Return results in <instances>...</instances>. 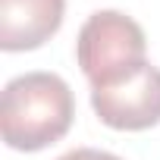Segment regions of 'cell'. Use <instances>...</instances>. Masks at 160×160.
Masks as SVG:
<instances>
[{
  "label": "cell",
  "instance_id": "3",
  "mask_svg": "<svg viewBox=\"0 0 160 160\" xmlns=\"http://www.w3.org/2000/svg\"><path fill=\"white\" fill-rule=\"evenodd\" d=\"M91 107L98 119L119 132H141L160 122V69L141 63L116 82L91 88Z\"/></svg>",
  "mask_w": 160,
  "mask_h": 160
},
{
  "label": "cell",
  "instance_id": "1",
  "mask_svg": "<svg viewBox=\"0 0 160 160\" xmlns=\"http://www.w3.org/2000/svg\"><path fill=\"white\" fill-rule=\"evenodd\" d=\"M75 119L72 88L57 72H22L0 94V135L13 151H41L60 141Z\"/></svg>",
  "mask_w": 160,
  "mask_h": 160
},
{
  "label": "cell",
  "instance_id": "4",
  "mask_svg": "<svg viewBox=\"0 0 160 160\" xmlns=\"http://www.w3.org/2000/svg\"><path fill=\"white\" fill-rule=\"evenodd\" d=\"M66 13V0H0V47L7 53L35 50L50 41Z\"/></svg>",
  "mask_w": 160,
  "mask_h": 160
},
{
  "label": "cell",
  "instance_id": "2",
  "mask_svg": "<svg viewBox=\"0 0 160 160\" xmlns=\"http://www.w3.org/2000/svg\"><path fill=\"white\" fill-rule=\"evenodd\" d=\"M144 53H148L144 28L119 10L91 13L75 38V60L91 88L110 85L135 66L148 63Z\"/></svg>",
  "mask_w": 160,
  "mask_h": 160
},
{
  "label": "cell",
  "instance_id": "5",
  "mask_svg": "<svg viewBox=\"0 0 160 160\" xmlns=\"http://www.w3.org/2000/svg\"><path fill=\"white\" fill-rule=\"evenodd\" d=\"M57 160H122V157H116L110 151H98V148H75V151H66Z\"/></svg>",
  "mask_w": 160,
  "mask_h": 160
}]
</instances>
